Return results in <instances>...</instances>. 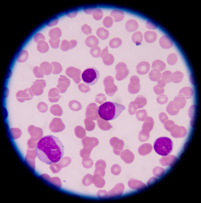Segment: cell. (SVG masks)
Returning <instances> with one entry per match:
<instances>
[{"label": "cell", "instance_id": "6da1fadb", "mask_svg": "<svg viewBox=\"0 0 201 203\" xmlns=\"http://www.w3.org/2000/svg\"><path fill=\"white\" fill-rule=\"evenodd\" d=\"M64 148L57 137L52 135L42 137L37 143L36 154L40 161L47 164L57 163L62 158Z\"/></svg>", "mask_w": 201, "mask_h": 203}, {"label": "cell", "instance_id": "603a6c76", "mask_svg": "<svg viewBox=\"0 0 201 203\" xmlns=\"http://www.w3.org/2000/svg\"><path fill=\"white\" fill-rule=\"evenodd\" d=\"M81 31L86 35H90L92 34V30L91 27L88 26L87 24H85L81 27Z\"/></svg>", "mask_w": 201, "mask_h": 203}, {"label": "cell", "instance_id": "7c38bea8", "mask_svg": "<svg viewBox=\"0 0 201 203\" xmlns=\"http://www.w3.org/2000/svg\"><path fill=\"white\" fill-rule=\"evenodd\" d=\"M62 33L61 30L59 28H55L50 30L49 32V35L51 40H57L61 37Z\"/></svg>", "mask_w": 201, "mask_h": 203}, {"label": "cell", "instance_id": "d4e9b609", "mask_svg": "<svg viewBox=\"0 0 201 203\" xmlns=\"http://www.w3.org/2000/svg\"><path fill=\"white\" fill-rule=\"evenodd\" d=\"M60 40H53L50 39L49 40V43L51 44V47L53 49H58L59 46V44H60Z\"/></svg>", "mask_w": 201, "mask_h": 203}, {"label": "cell", "instance_id": "9c48e42d", "mask_svg": "<svg viewBox=\"0 0 201 203\" xmlns=\"http://www.w3.org/2000/svg\"><path fill=\"white\" fill-rule=\"evenodd\" d=\"M110 16L113 17L115 22L121 21L123 20L124 17V12L119 10H113L110 13Z\"/></svg>", "mask_w": 201, "mask_h": 203}, {"label": "cell", "instance_id": "f1b7e54d", "mask_svg": "<svg viewBox=\"0 0 201 203\" xmlns=\"http://www.w3.org/2000/svg\"><path fill=\"white\" fill-rule=\"evenodd\" d=\"M95 8H96V7H85L83 9V11H84L85 13L89 15V14L92 13L93 11L95 10Z\"/></svg>", "mask_w": 201, "mask_h": 203}, {"label": "cell", "instance_id": "4fadbf2b", "mask_svg": "<svg viewBox=\"0 0 201 203\" xmlns=\"http://www.w3.org/2000/svg\"><path fill=\"white\" fill-rule=\"evenodd\" d=\"M59 85L57 86L60 89V92L63 93L66 92L67 87L64 85L65 83H70V80L64 76H61L59 79Z\"/></svg>", "mask_w": 201, "mask_h": 203}, {"label": "cell", "instance_id": "7402d4cb", "mask_svg": "<svg viewBox=\"0 0 201 203\" xmlns=\"http://www.w3.org/2000/svg\"><path fill=\"white\" fill-rule=\"evenodd\" d=\"M100 48H99V47H96V46L94 47V48H92L91 49V51H90L91 55L93 57H95V58L99 57V55H100Z\"/></svg>", "mask_w": 201, "mask_h": 203}, {"label": "cell", "instance_id": "52a82bcc", "mask_svg": "<svg viewBox=\"0 0 201 203\" xmlns=\"http://www.w3.org/2000/svg\"><path fill=\"white\" fill-rule=\"evenodd\" d=\"M77 44V42L76 40H71L70 42H68L67 40H64L61 43V49L62 51H66L69 49H73Z\"/></svg>", "mask_w": 201, "mask_h": 203}, {"label": "cell", "instance_id": "ffe728a7", "mask_svg": "<svg viewBox=\"0 0 201 203\" xmlns=\"http://www.w3.org/2000/svg\"><path fill=\"white\" fill-rule=\"evenodd\" d=\"M59 19L57 17H54L53 18H50L46 22V25L48 27H53L56 26L58 23Z\"/></svg>", "mask_w": 201, "mask_h": 203}, {"label": "cell", "instance_id": "5bb4252c", "mask_svg": "<svg viewBox=\"0 0 201 203\" xmlns=\"http://www.w3.org/2000/svg\"><path fill=\"white\" fill-rule=\"evenodd\" d=\"M144 39L147 43H151L154 42L157 38V35L153 31H147L145 33Z\"/></svg>", "mask_w": 201, "mask_h": 203}, {"label": "cell", "instance_id": "4316f807", "mask_svg": "<svg viewBox=\"0 0 201 203\" xmlns=\"http://www.w3.org/2000/svg\"><path fill=\"white\" fill-rule=\"evenodd\" d=\"M146 27L147 28V29H152V30H155V29H157V26L156 25L154 24L153 23H152V22H151L150 21H148L147 22L146 24Z\"/></svg>", "mask_w": 201, "mask_h": 203}, {"label": "cell", "instance_id": "30bf717a", "mask_svg": "<svg viewBox=\"0 0 201 203\" xmlns=\"http://www.w3.org/2000/svg\"><path fill=\"white\" fill-rule=\"evenodd\" d=\"M85 44L89 48H94L99 44V40L95 36H88L85 41Z\"/></svg>", "mask_w": 201, "mask_h": 203}, {"label": "cell", "instance_id": "277c9868", "mask_svg": "<svg viewBox=\"0 0 201 203\" xmlns=\"http://www.w3.org/2000/svg\"><path fill=\"white\" fill-rule=\"evenodd\" d=\"M99 72L96 68L89 67L82 73V79L83 82L88 86H92L96 84L99 78Z\"/></svg>", "mask_w": 201, "mask_h": 203}, {"label": "cell", "instance_id": "cb8c5ba5", "mask_svg": "<svg viewBox=\"0 0 201 203\" xmlns=\"http://www.w3.org/2000/svg\"><path fill=\"white\" fill-rule=\"evenodd\" d=\"M45 40V37L44 35H42L40 33H38L35 35L34 37V40L36 43H39V42L41 41H44Z\"/></svg>", "mask_w": 201, "mask_h": 203}, {"label": "cell", "instance_id": "9a60e30c", "mask_svg": "<svg viewBox=\"0 0 201 203\" xmlns=\"http://www.w3.org/2000/svg\"><path fill=\"white\" fill-rule=\"evenodd\" d=\"M80 73H81L80 71L75 73H75H73V71L71 70L70 67L68 68L66 71V75H68L70 78H73L74 79V82L77 83H79L80 80H81L80 77Z\"/></svg>", "mask_w": 201, "mask_h": 203}, {"label": "cell", "instance_id": "2e32d148", "mask_svg": "<svg viewBox=\"0 0 201 203\" xmlns=\"http://www.w3.org/2000/svg\"><path fill=\"white\" fill-rule=\"evenodd\" d=\"M96 35L101 40H105L108 38L109 31L104 28H100L97 29L96 32Z\"/></svg>", "mask_w": 201, "mask_h": 203}, {"label": "cell", "instance_id": "8992f818", "mask_svg": "<svg viewBox=\"0 0 201 203\" xmlns=\"http://www.w3.org/2000/svg\"><path fill=\"white\" fill-rule=\"evenodd\" d=\"M125 64L123 63H120L117 65L116 67V71L117 74H116V78L117 80H121L124 79L128 75L129 71L126 69V67L122 70L123 67Z\"/></svg>", "mask_w": 201, "mask_h": 203}, {"label": "cell", "instance_id": "8fae6325", "mask_svg": "<svg viewBox=\"0 0 201 203\" xmlns=\"http://www.w3.org/2000/svg\"><path fill=\"white\" fill-rule=\"evenodd\" d=\"M137 70L138 74L141 75L146 74L149 70V65L146 62H141L137 66Z\"/></svg>", "mask_w": 201, "mask_h": 203}, {"label": "cell", "instance_id": "ac0fdd59", "mask_svg": "<svg viewBox=\"0 0 201 203\" xmlns=\"http://www.w3.org/2000/svg\"><path fill=\"white\" fill-rule=\"evenodd\" d=\"M122 44V40L118 38L112 39L109 42V46L111 48H117Z\"/></svg>", "mask_w": 201, "mask_h": 203}, {"label": "cell", "instance_id": "5b68a950", "mask_svg": "<svg viewBox=\"0 0 201 203\" xmlns=\"http://www.w3.org/2000/svg\"><path fill=\"white\" fill-rule=\"evenodd\" d=\"M140 85L139 80L136 76H133L130 79V83L129 85V91L131 93H135L139 92Z\"/></svg>", "mask_w": 201, "mask_h": 203}, {"label": "cell", "instance_id": "7a4b0ae2", "mask_svg": "<svg viewBox=\"0 0 201 203\" xmlns=\"http://www.w3.org/2000/svg\"><path fill=\"white\" fill-rule=\"evenodd\" d=\"M125 106L112 102H106L98 109V114L101 119L111 120L116 119L125 109Z\"/></svg>", "mask_w": 201, "mask_h": 203}, {"label": "cell", "instance_id": "83f0119b", "mask_svg": "<svg viewBox=\"0 0 201 203\" xmlns=\"http://www.w3.org/2000/svg\"><path fill=\"white\" fill-rule=\"evenodd\" d=\"M79 88L81 92H87L90 90V88L83 84H80L79 86Z\"/></svg>", "mask_w": 201, "mask_h": 203}, {"label": "cell", "instance_id": "ba28073f", "mask_svg": "<svg viewBox=\"0 0 201 203\" xmlns=\"http://www.w3.org/2000/svg\"><path fill=\"white\" fill-rule=\"evenodd\" d=\"M125 26L126 31L129 32H133L137 30L138 24L135 20H130L125 24Z\"/></svg>", "mask_w": 201, "mask_h": 203}, {"label": "cell", "instance_id": "e0dca14e", "mask_svg": "<svg viewBox=\"0 0 201 203\" xmlns=\"http://www.w3.org/2000/svg\"><path fill=\"white\" fill-rule=\"evenodd\" d=\"M132 40L133 43L136 45H139L141 44L143 40V35L141 32L138 31V32L134 33L132 37Z\"/></svg>", "mask_w": 201, "mask_h": 203}, {"label": "cell", "instance_id": "484cf974", "mask_svg": "<svg viewBox=\"0 0 201 203\" xmlns=\"http://www.w3.org/2000/svg\"><path fill=\"white\" fill-rule=\"evenodd\" d=\"M78 12V11H77V10H72V11H68V12H66V15L67 17H69L74 18L77 16Z\"/></svg>", "mask_w": 201, "mask_h": 203}, {"label": "cell", "instance_id": "d6986e66", "mask_svg": "<svg viewBox=\"0 0 201 203\" xmlns=\"http://www.w3.org/2000/svg\"><path fill=\"white\" fill-rule=\"evenodd\" d=\"M92 16L95 20L96 21H99L102 19V17H103V12L100 9H95L92 12Z\"/></svg>", "mask_w": 201, "mask_h": 203}, {"label": "cell", "instance_id": "44dd1931", "mask_svg": "<svg viewBox=\"0 0 201 203\" xmlns=\"http://www.w3.org/2000/svg\"><path fill=\"white\" fill-rule=\"evenodd\" d=\"M103 24L106 28H110L113 24V19L110 17H107L103 20Z\"/></svg>", "mask_w": 201, "mask_h": 203}, {"label": "cell", "instance_id": "3957f363", "mask_svg": "<svg viewBox=\"0 0 201 203\" xmlns=\"http://www.w3.org/2000/svg\"><path fill=\"white\" fill-rule=\"evenodd\" d=\"M153 147L154 150L157 154L165 157L171 152L173 148V143L169 138L160 137L155 140Z\"/></svg>", "mask_w": 201, "mask_h": 203}]
</instances>
